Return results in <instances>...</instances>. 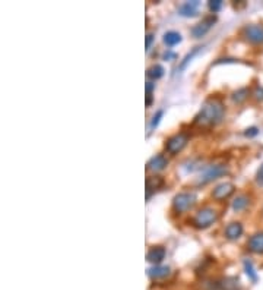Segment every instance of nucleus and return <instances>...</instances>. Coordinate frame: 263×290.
<instances>
[{
  "mask_svg": "<svg viewBox=\"0 0 263 290\" xmlns=\"http://www.w3.org/2000/svg\"><path fill=\"white\" fill-rule=\"evenodd\" d=\"M225 114V107L221 98L218 97H211L208 98L199 113L194 117V125L200 128H212L218 125Z\"/></svg>",
  "mask_w": 263,
  "mask_h": 290,
  "instance_id": "nucleus-1",
  "label": "nucleus"
},
{
  "mask_svg": "<svg viewBox=\"0 0 263 290\" xmlns=\"http://www.w3.org/2000/svg\"><path fill=\"white\" fill-rule=\"evenodd\" d=\"M216 220H218L216 210H214L211 207H205V208H202L196 212L191 223L196 229H206V227L212 226Z\"/></svg>",
  "mask_w": 263,
  "mask_h": 290,
  "instance_id": "nucleus-2",
  "label": "nucleus"
},
{
  "mask_svg": "<svg viewBox=\"0 0 263 290\" xmlns=\"http://www.w3.org/2000/svg\"><path fill=\"white\" fill-rule=\"evenodd\" d=\"M196 204V195L190 192H181L177 193L173 199V208L175 212L183 214L189 210H191Z\"/></svg>",
  "mask_w": 263,
  "mask_h": 290,
  "instance_id": "nucleus-3",
  "label": "nucleus"
},
{
  "mask_svg": "<svg viewBox=\"0 0 263 290\" xmlns=\"http://www.w3.org/2000/svg\"><path fill=\"white\" fill-rule=\"evenodd\" d=\"M228 173V167L225 164H214V166H209L197 179V185H206L209 182H214L215 179L224 176Z\"/></svg>",
  "mask_w": 263,
  "mask_h": 290,
  "instance_id": "nucleus-4",
  "label": "nucleus"
},
{
  "mask_svg": "<svg viewBox=\"0 0 263 290\" xmlns=\"http://www.w3.org/2000/svg\"><path fill=\"white\" fill-rule=\"evenodd\" d=\"M187 142H189V135H187V133H183V132L175 133L171 138L167 139V142H166V150H167V153L175 156V154H178V153L187 145Z\"/></svg>",
  "mask_w": 263,
  "mask_h": 290,
  "instance_id": "nucleus-5",
  "label": "nucleus"
},
{
  "mask_svg": "<svg viewBox=\"0 0 263 290\" xmlns=\"http://www.w3.org/2000/svg\"><path fill=\"white\" fill-rule=\"evenodd\" d=\"M216 22V16L212 13L206 18H203L199 24H196L193 28H191V35L194 38H202L203 35L208 34V31L214 26V24Z\"/></svg>",
  "mask_w": 263,
  "mask_h": 290,
  "instance_id": "nucleus-6",
  "label": "nucleus"
},
{
  "mask_svg": "<svg viewBox=\"0 0 263 290\" xmlns=\"http://www.w3.org/2000/svg\"><path fill=\"white\" fill-rule=\"evenodd\" d=\"M243 37L252 44H263V25H247L243 29Z\"/></svg>",
  "mask_w": 263,
  "mask_h": 290,
  "instance_id": "nucleus-7",
  "label": "nucleus"
},
{
  "mask_svg": "<svg viewBox=\"0 0 263 290\" xmlns=\"http://www.w3.org/2000/svg\"><path fill=\"white\" fill-rule=\"evenodd\" d=\"M236 191V186L231 184V182H224V184H219L214 191H212V196L214 199L216 201H224L227 198H230L233 193Z\"/></svg>",
  "mask_w": 263,
  "mask_h": 290,
  "instance_id": "nucleus-8",
  "label": "nucleus"
},
{
  "mask_svg": "<svg viewBox=\"0 0 263 290\" xmlns=\"http://www.w3.org/2000/svg\"><path fill=\"white\" fill-rule=\"evenodd\" d=\"M199 7H200V1H197V0L184 1L183 4H180V7H178V13H180L181 16L191 18V16H196V15H197Z\"/></svg>",
  "mask_w": 263,
  "mask_h": 290,
  "instance_id": "nucleus-9",
  "label": "nucleus"
},
{
  "mask_svg": "<svg viewBox=\"0 0 263 290\" xmlns=\"http://www.w3.org/2000/svg\"><path fill=\"white\" fill-rule=\"evenodd\" d=\"M168 166V160L164 154H157L154 157H151V160L148 161L146 164V169L148 170H152V172H161L164 170L166 167Z\"/></svg>",
  "mask_w": 263,
  "mask_h": 290,
  "instance_id": "nucleus-10",
  "label": "nucleus"
},
{
  "mask_svg": "<svg viewBox=\"0 0 263 290\" xmlns=\"http://www.w3.org/2000/svg\"><path fill=\"white\" fill-rule=\"evenodd\" d=\"M166 254H167L166 252V248H163V246H154L146 254V260L149 263L155 264V265H160L163 263V260L166 258Z\"/></svg>",
  "mask_w": 263,
  "mask_h": 290,
  "instance_id": "nucleus-11",
  "label": "nucleus"
},
{
  "mask_svg": "<svg viewBox=\"0 0 263 290\" xmlns=\"http://www.w3.org/2000/svg\"><path fill=\"white\" fill-rule=\"evenodd\" d=\"M247 248L250 252L253 254H259L262 255L263 254V232H259V233H255L249 242H247Z\"/></svg>",
  "mask_w": 263,
  "mask_h": 290,
  "instance_id": "nucleus-12",
  "label": "nucleus"
},
{
  "mask_svg": "<svg viewBox=\"0 0 263 290\" xmlns=\"http://www.w3.org/2000/svg\"><path fill=\"white\" fill-rule=\"evenodd\" d=\"M243 224L241 223H239V221H233V223H230L228 226H227V229H225V237L227 239H230V240H236V239H239L241 235H243Z\"/></svg>",
  "mask_w": 263,
  "mask_h": 290,
  "instance_id": "nucleus-13",
  "label": "nucleus"
},
{
  "mask_svg": "<svg viewBox=\"0 0 263 290\" xmlns=\"http://www.w3.org/2000/svg\"><path fill=\"white\" fill-rule=\"evenodd\" d=\"M163 186H164V179L161 176H149L146 179V198L149 199L152 192L158 191Z\"/></svg>",
  "mask_w": 263,
  "mask_h": 290,
  "instance_id": "nucleus-14",
  "label": "nucleus"
},
{
  "mask_svg": "<svg viewBox=\"0 0 263 290\" xmlns=\"http://www.w3.org/2000/svg\"><path fill=\"white\" fill-rule=\"evenodd\" d=\"M216 289L219 290H241L240 282L236 277H225L216 283Z\"/></svg>",
  "mask_w": 263,
  "mask_h": 290,
  "instance_id": "nucleus-15",
  "label": "nucleus"
},
{
  "mask_svg": "<svg viewBox=\"0 0 263 290\" xmlns=\"http://www.w3.org/2000/svg\"><path fill=\"white\" fill-rule=\"evenodd\" d=\"M148 274L154 279V280H161L170 276V267L167 265H154L152 268L148 270Z\"/></svg>",
  "mask_w": 263,
  "mask_h": 290,
  "instance_id": "nucleus-16",
  "label": "nucleus"
},
{
  "mask_svg": "<svg viewBox=\"0 0 263 290\" xmlns=\"http://www.w3.org/2000/svg\"><path fill=\"white\" fill-rule=\"evenodd\" d=\"M250 204V198L247 195H239L234 201H233V210L234 211H243L249 207Z\"/></svg>",
  "mask_w": 263,
  "mask_h": 290,
  "instance_id": "nucleus-17",
  "label": "nucleus"
},
{
  "mask_svg": "<svg viewBox=\"0 0 263 290\" xmlns=\"http://www.w3.org/2000/svg\"><path fill=\"white\" fill-rule=\"evenodd\" d=\"M164 43H166L167 46H170V47L177 46L178 43H181V35H180V32H177V31H168V32H166V34H164Z\"/></svg>",
  "mask_w": 263,
  "mask_h": 290,
  "instance_id": "nucleus-18",
  "label": "nucleus"
},
{
  "mask_svg": "<svg viewBox=\"0 0 263 290\" xmlns=\"http://www.w3.org/2000/svg\"><path fill=\"white\" fill-rule=\"evenodd\" d=\"M164 68L161 66V65H154V66H151L149 69H148V77L151 78V79H160V78H163L164 77Z\"/></svg>",
  "mask_w": 263,
  "mask_h": 290,
  "instance_id": "nucleus-19",
  "label": "nucleus"
},
{
  "mask_svg": "<svg viewBox=\"0 0 263 290\" xmlns=\"http://www.w3.org/2000/svg\"><path fill=\"white\" fill-rule=\"evenodd\" d=\"M244 270H246L247 277H249L253 283H256V282H258V279H259V276H258V273H256V270H255V267H253V263H252V261L244 260Z\"/></svg>",
  "mask_w": 263,
  "mask_h": 290,
  "instance_id": "nucleus-20",
  "label": "nucleus"
},
{
  "mask_svg": "<svg viewBox=\"0 0 263 290\" xmlns=\"http://www.w3.org/2000/svg\"><path fill=\"white\" fill-rule=\"evenodd\" d=\"M249 90L247 88H241V90H239V91H236L234 94H233V100L236 101V103H243L247 97H249Z\"/></svg>",
  "mask_w": 263,
  "mask_h": 290,
  "instance_id": "nucleus-21",
  "label": "nucleus"
},
{
  "mask_svg": "<svg viewBox=\"0 0 263 290\" xmlns=\"http://www.w3.org/2000/svg\"><path fill=\"white\" fill-rule=\"evenodd\" d=\"M163 116H164V110H158V111L154 114V117H152V120H151V129H155V128L160 125Z\"/></svg>",
  "mask_w": 263,
  "mask_h": 290,
  "instance_id": "nucleus-22",
  "label": "nucleus"
},
{
  "mask_svg": "<svg viewBox=\"0 0 263 290\" xmlns=\"http://www.w3.org/2000/svg\"><path fill=\"white\" fill-rule=\"evenodd\" d=\"M199 49H200V47H194V49L191 50V53H189V54H187V56L184 57V60H183V62H181V65H180V68H181V69H184V68L187 66V63H189V62H190V60L193 59V56H194V54H196V53L199 52Z\"/></svg>",
  "mask_w": 263,
  "mask_h": 290,
  "instance_id": "nucleus-23",
  "label": "nucleus"
},
{
  "mask_svg": "<svg viewBox=\"0 0 263 290\" xmlns=\"http://www.w3.org/2000/svg\"><path fill=\"white\" fill-rule=\"evenodd\" d=\"M221 7H222V1H221V0H211V1H209V9H211L212 13L219 12Z\"/></svg>",
  "mask_w": 263,
  "mask_h": 290,
  "instance_id": "nucleus-24",
  "label": "nucleus"
},
{
  "mask_svg": "<svg viewBox=\"0 0 263 290\" xmlns=\"http://www.w3.org/2000/svg\"><path fill=\"white\" fill-rule=\"evenodd\" d=\"M258 133H259V129H258L256 126L247 128V129H246V132H244V135H246V136H249V138H252V136H256Z\"/></svg>",
  "mask_w": 263,
  "mask_h": 290,
  "instance_id": "nucleus-25",
  "label": "nucleus"
},
{
  "mask_svg": "<svg viewBox=\"0 0 263 290\" xmlns=\"http://www.w3.org/2000/svg\"><path fill=\"white\" fill-rule=\"evenodd\" d=\"M253 97L256 98V100H259V101H263V87H256L255 88V91H253Z\"/></svg>",
  "mask_w": 263,
  "mask_h": 290,
  "instance_id": "nucleus-26",
  "label": "nucleus"
},
{
  "mask_svg": "<svg viewBox=\"0 0 263 290\" xmlns=\"http://www.w3.org/2000/svg\"><path fill=\"white\" fill-rule=\"evenodd\" d=\"M154 38H155V37H154V34H152V32H149V34L146 35V41H145V50H149V49H151Z\"/></svg>",
  "mask_w": 263,
  "mask_h": 290,
  "instance_id": "nucleus-27",
  "label": "nucleus"
},
{
  "mask_svg": "<svg viewBox=\"0 0 263 290\" xmlns=\"http://www.w3.org/2000/svg\"><path fill=\"white\" fill-rule=\"evenodd\" d=\"M256 182L259 185H263V164H261V167L258 169V173H256Z\"/></svg>",
  "mask_w": 263,
  "mask_h": 290,
  "instance_id": "nucleus-28",
  "label": "nucleus"
},
{
  "mask_svg": "<svg viewBox=\"0 0 263 290\" xmlns=\"http://www.w3.org/2000/svg\"><path fill=\"white\" fill-rule=\"evenodd\" d=\"M154 90H155V84L154 82H146V96H151Z\"/></svg>",
  "mask_w": 263,
  "mask_h": 290,
  "instance_id": "nucleus-29",
  "label": "nucleus"
},
{
  "mask_svg": "<svg viewBox=\"0 0 263 290\" xmlns=\"http://www.w3.org/2000/svg\"><path fill=\"white\" fill-rule=\"evenodd\" d=\"M177 56H175V53H171V52H168V53H166L164 54V59L166 60H170V59H175Z\"/></svg>",
  "mask_w": 263,
  "mask_h": 290,
  "instance_id": "nucleus-30",
  "label": "nucleus"
},
{
  "mask_svg": "<svg viewBox=\"0 0 263 290\" xmlns=\"http://www.w3.org/2000/svg\"><path fill=\"white\" fill-rule=\"evenodd\" d=\"M152 104V96H146V107H149Z\"/></svg>",
  "mask_w": 263,
  "mask_h": 290,
  "instance_id": "nucleus-31",
  "label": "nucleus"
}]
</instances>
